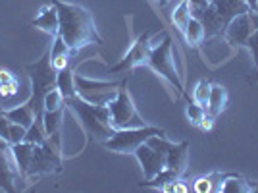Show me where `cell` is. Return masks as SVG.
I'll return each instance as SVG.
<instances>
[{
  "label": "cell",
  "mask_w": 258,
  "mask_h": 193,
  "mask_svg": "<svg viewBox=\"0 0 258 193\" xmlns=\"http://www.w3.org/2000/svg\"><path fill=\"white\" fill-rule=\"evenodd\" d=\"M252 33V25H250V20H248V14H239L235 16L231 22L227 23L226 31H224V37L229 44L233 46H245L248 35Z\"/></svg>",
  "instance_id": "obj_11"
},
{
  "label": "cell",
  "mask_w": 258,
  "mask_h": 193,
  "mask_svg": "<svg viewBox=\"0 0 258 193\" xmlns=\"http://www.w3.org/2000/svg\"><path fill=\"white\" fill-rule=\"evenodd\" d=\"M158 2H160V6H164V4H168L170 0H158Z\"/></svg>",
  "instance_id": "obj_40"
},
{
  "label": "cell",
  "mask_w": 258,
  "mask_h": 193,
  "mask_svg": "<svg viewBox=\"0 0 258 193\" xmlns=\"http://www.w3.org/2000/svg\"><path fill=\"white\" fill-rule=\"evenodd\" d=\"M183 35H185L187 43L191 44V46H199V44L205 41V25H203V22H201L199 18L191 16V20L187 23Z\"/></svg>",
  "instance_id": "obj_21"
},
{
  "label": "cell",
  "mask_w": 258,
  "mask_h": 193,
  "mask_svg": "<svg viewBox=\"0 0 258 193\" xmlns=\"http://www.w3.org/2000/svg\"><path fill=\"white\" fill-rule=\"evenodd\" d=\"M151 49V33H143L139 39L131 44V49L123 54V58L119 60L118 64L108 68V72L110 74H121V72H131L137 66H145L147 60H149Z\"/></svg>",
  "instance_id": "obj_9"
},
{
  "label": "cell",
  "mask_w": 258,
  "mask_h": 193,
  "mask_svg": "<svg viewBox=\"0 0 258 193\" xmlns=\"http://www.w3.org/2000/svg\"><path fill=\"white\" fill-rule=\"evenodd\" d=\"M248 10H258V0H247Z\"/></svg>",
  "instance_id": "obj_38"
},
{
  "label": "cell",
  "mask_w": 258,
  "mask_h": 193,
  "mask_svg": "<svg viewBox=\"0 0 258 193\" xmlns=\"http://www.w3.org/2000/svg\"><path fill=\"white\" fill-rule=\"evenodd\" d=\"M16 77L8 72V70H4V68H0V85H4V83H10V81H14Z\"/></svg>",
  "instance_id": "obj_35"
},
{
  "label": "cell",
  "mask_w": 258,
  "mask_h": 193,
  "mask_svg": "<svg viewBox=\"0 0 258 193\" xmlns=\"http://www.w3.org/2000/svg\"><path fill=\"white\" fill-rule=\"evenodd\" d=\"M66 107V99L64 95L60 93V89L54 85L46 91L44 95V110H58V108Z\"/></svg>",
  "instance_id": "obj_24"
},
{
  "label": "cell",
  "mask_w": 258,
  "mask_h": 193,
  "mask_svg": "<svg viewBox=\"0 0 258 193\" xmlns=\"http://www.w3.org/2000/svg\"><path fill=\"white\" fill-rule=\"evenodd\" d=\"M212 187H214V183H212V174L201 176V178H197L193 183V189L197 193H212Z\"/></svg>",
  "instance_id": "obj_30"
},
{
  "label": "cell",
  "mask_w": 258,
  "mask_h": 193,
  "mask_svg": "<svg viewBox=\"0 0 258 193\" xmlns=\"http://www.w3.org/2000/svg\"><path fill=\"white\" fill-rule=\"evenodd\" d=\"M12 149V147H10ZM0 151V189L2 191H16V187H14V166H12V162L14 161V155H12V159H8V151Z\"/></svg>",
  "instance_id": "obj_15"
},
{
  "label": "cell",
  "mask_w": 258,
  "mask_h": 193,
  "mask_svg": "<svg viewBox=\"0 0 258 193\" xmlns=\"http://www.w3.org/2000/svg\"><path fill=\"white\" fill-rule=\"evenodd\" d=\"M226 105H227V89L224 85H212L210 89V99H208V107H206V112L210 114V116H214L218 118L224 110H226Z\"/></svg>",
  "instance_id": "obj_16"
},
{
  "label": "cell",
  "mask_w": 258,
  "mask_h": 193,
  "mask_svg": "<svg viewBox=\"0 0 258 193\" xmlns=\"http://www.w3.org/2000/svg\"><path fill=\"white\" fill-rule=\"evenodd\" d=\"M25 135H27V128H25V126H22V124L12 122V124H10V133H8V143H10V145L22 143V141L25 139Z\"/></svg>",
  "instance_id": "obj_28"
},
{
  "label": "cell",
  "mask_w": 258,
  "mask_h": 193,
  "mask_svg": "<svg viewBox=\"0 0 258 193\" xmlns=\"http://www.w3.org/2000/svg\"><path fill=\"white\" fill-rule=\"evenodd\" d=\"M33 153H35V145L22 141V143H16L12 145V155H14V161H16V168L20 176H25L29 170V164L33 161Z\"/></svg>",
  "instance_id": "obj_14"
},
{
  "label": "cell",
  "mask_w": 258,
  "mask_h": 193,
  "mask_svg": "<svg viewBox=\"0 0 258 193\" xmlns=\"http://www.w3.org/2000/svg\"><path fill=\"white\" fill-rule=\"evenodd\" d=\"M27 74L31 79V96L27 99V103L35 110V120L43 122L44 95L50 87L56 85V75H58V72L54 70L52 62H50V51H46L35 64L27 66Z\"/></svg>",
  "instance_id": "obj_4"
},
{
  "label": "cell",
  "mask_w": 258,
  "mask_h": 193,
  "mask_svg": "<svg viewBox=\"0 0 258 193\" xmlns=\"http://www.w3.org/2000/svg\"><path fill=\"white\" fill-rule=\"evenodd\" d=\"M189 20H191V4H189V0H181V2L177 4V8L173 10L172 22H173V25L183 33L185 27H187V23H189Z\"/></svg>",
  "instance_id": "obj_22"
},
{
  "label": "cell",
  "mask_w": 258,
  "mask_h": 193,
  "mask_svg": "<svg viewBox=\"0 0 258 193\" xmlns=\"http://www.w3.org/2000/svg\"><path fill=\"white\" fill-rule=\"evenodd\" d=\"M27 143H33V145H43L44 141H46V133H44V128H43V122H33L31 126L27 128V135H25V139Z\"/></svg>",
  "instance_id": "obj_25"
},
{
  "label": "cell",
  "mask_w": 258,
  "mask_h": 193,
  "mask_svg": "<svg viewBox=\"0 0 258 193\" xmlns=\"http://www.w3.org/2000/svg\"><path fill=\"white\" fill-rule=\"evenodd\" d=\"M18 89H20V83H18V79H14L10 83H4V85H0V95L2 96H14L18 93Z\"/></svg>",
  "instance_id": "obj_32"
},
{
  "label": "cell",
  "mask_w": 258,
  "mask_h": 193,
  "mask_svg": "<svg viewBox=\"0 0 258 193\" xmlns=\"http://www.w3.org/2000/svg\"><path fill=\"white\" fill-rule=\"evenodd\" d=\"M208 2H210V0H189L191 8H206V6H208Z\"/></svg>",
  "instance_id": "obj_37"
},
{
  "label": "cell",
  "mask_w": 258,
  "mask_h": 193,
  "mask_svg": "<svg viewBox=\"0 0 258 193\" xmlns=\"http://www.w3.org/2000/svg\"><path fill=\"white\" fill-rule=\"evenodd\" d=\"M205 114H206V108L205 107H201L199 103H189L187 105V118H189V122L193 124V126H197L199 128V124H201V120L205 118Z\"/></svg>",
  "instance_id": "obj_27"
},
{
  "label": "cell",
  "mask_w": 258,
  "mask_h": 193,
  "mask_svg": "<svg viewBox=\"0 0 258 193\" xmlns=\"http://www.w3.org/2000/svg\"><path fill=\"white\" fill-rule=\"evenodd\" d=\"M256 81H258V72H256L254 77H250V79H248V83H256Z\"/></svg>",
  "instance_id": "obj_39"
},
{
  "label": "cell",
  "mask_w": 258,
  "mask_h": 193,
  "mask_svg": "<svg viewBox=\"0 0 258 193\" xmlns=\"http://www.w3.org/2000/svg\"><path fill=\"white\" fill-rule=\"evenodd\" d=\"M56 87L60 89V93L64 95V99H70V96L77 95L74 66H68V68L58 72V75H56Z\"/></svg>",
  "instance_id": "obj_17"
},
{
  "label": "cell",
  "mask_w": 258,
  "mask_h": 193,
  "mask_svg": "<svg viewBox=\"0 0 258 193\" xmlns=\"http://www.w3.org/2000/svg\"><path fill=\"white\" fill-rule=\"evenodd\" d=\"M245 12H248L247 0H210L206 8H191V16L203 22L206 39L224 35L227 23Z\"/></svg>",
  "instance_id": "obj_3"
},
{
  "label": "cell",
  "mask_w": 258,
  "mask_h": 193,
  "mask_svg": "<svg viewBox=\"0 0 258 193\" xmlns=\"http://www.w3.org/2000/svg\"><path fill=\"white\" fill-rule=\"evenodd\" d=\"M210 89H212V83L210 81H206V79H201L197 87H195L193 91V101L195 103H199L201 107H208V99H210Z\"/></svg>",
  "instance_id": "obj_26"
},
{
  "label": "cell",
  "mask_w": 258,
  "mask_h": 193,
  "mask_svg": "<svg viewBox=\"0 0 258 193\" xmlns=\"http://www.w3.org/2000/svg\"><path fill=\"white\" fill-rule=\"evenodd\" d=\"M52 4L58 10V20H60V31L62 39L70 46L72 53H77L85 44H102L104 39L100 37L93 14L72 2H62V0H52Z\"/></svg>",
  "instance_id": "obj_1"
},
{
  "label": "cell",
  "mask_w": 258,
  "mask_h": 193,
  "mask_svg": "<svg viewBox=\"0 0 258 193\" xmlns=\"http://www.w3.org/2000/svg\"><path fill=\"white\" fill-rule=\"evenodd\" d=\"M222 191L224 193H250L252 191V183L247 182L243 176L239 174H229L224 178L222 183Z\"/></svg>",
  "instance_id": "obj_20"
},
{
  "label": "cell",
  "mask_w": 258,
  "mask_h": 193,
  "mask_svg": "<svg viewBox=\"0 0 258 193\" xmlns=\"http://www.w3.org/2000/svg\"><path fill=\"white\" fill-rule=\"evenodd\" d=\"M64 108H58V110H44L43 114V128L46 137L48 135H54V133H60V128H62V122H64Z\"/></svg>",
  "instance_id": "obj_19"
},
{
  "label": "cell",
  "mask_w": 258,
  "mask_h": 193,
  "mask_svg": "<svg viewBox=\"0 0 258 193\" xmlns=\"http://www.w3.org/2000/svg\"><path fill=\"white\" fill-rule=\"evenodd\" d=\"M187 161H189V141H181L177 145L172 143L166 153V168H170L179 178H183L187 172Z\"/></svg>",
  "instance_id": "obj_12"
},
{
  "label": "cell",
  "mask_w": 258,
  "mask_h": 193,
  "mask_svg": "<svg viewBox=\"0 0 258 193\" xmlns=\"http://www.w3.org/2000/svg\"><path fill=\"white\" fill-rule=\"evenodd\" d=\"M147 66L152 68L158 75H162V77H164V79H166V81H168L179 95L185 93L181 75L177 74L175 62H173V41L170 35H168L160 44L152 46L151 53H149Z\"/></svg>",
  "instance_id": "obj_5"
},
{
  "label": "cell",
  "mask_w": 258,
  "mask_h": 193,
  "mask_svg": "<svg viewBox=\"0 0 258 193\" xmlns=\"http://www.w3.org/2000/svg\"><path fill=\"white\" fill-rule=\"evenodd\" d=\"M108 110H110V124L114 129H129V128H143L147 126L145 120L139 116L137 107L133 103V99L129 95L125 85L118 89L116 96L108 103Z\"/></svg>",
  "instance_id": "obj_6"
},
{
  "label": "cell",
  "mask_w": 258,
  "mask_h": 193,
  "mask_svg": "<svg viewBox=\"0 0 258 193\" xmlns=\"http://www.w3.org/2000/svg\"><path fill=\"white\" fill-rule=\"evenodd\" d=\"M31 25L37 27V29H43L44 33H48V35H52V37H56L58 31H60V20H58V10H56V6H54V4L44 6L43 10L39 12V16L31 22Z\"/></svg>",
  "instance_id": "obj_13"
},
{
  "label": "cell",
  "mask_w": 258,
  "mask_h": 193,
  "mask_svg": "<svg viewBox=\"0 0 258 193\" xmlns=\"http://www.w3.org/2000/svg\"><path fill=\"white\" fill-rule=\"evenodd\" d=\"M4 114H6V118L12 120V122H16V124H22L25 128H29L33 122H35V110L33 107L25 101L23 105L16 108H10V110H4Z\"/></svg>",
  "instance_id": "obj_18"
},
{
  "label": "cell",
  "mask_w": 258,
  "mask_h": 193,
  "mask_svg": "<svg viewBox=\"0 0 258 193\" xmlns=\"http://www.w3.org/2000/svg\"><path fill=\"white\" fill-rule=\"evenodd\" d=\"M62 170V153L54 149L50 141L46 139L43 145H35V153H33V161L29 164V170L25 176L31 178H39L43 174H52V172Z\"/></svg>",
  "instance_id": "obj_8"
},
{
  "label": "cell",
  "mask_w": 258,
  "mask_h": 193,
  "mask_svg": "<svg viewBox=\"0 0 258 193\" xmlns=\"http://www.w3.org/2000/svg\"><path fill=\"white\" fill-rule=\"evenodd\" d=\"M179 176L175 174L173 170H170V168H164L162 172H158L154 178H151V180H145V182H141L139 185L141 187H154V189H162L166 183L173 182V180H177Z\"/></svg>",
  "instance_id": "obj_23"
},
{
  "label": "cell",
  "mask_w": 258,
  "mask_h": 193,
  "mask_svg": "<svg viewBox=\"0 0 258 193\" xmlns=\"http://www.w3.org/2000/svg\"><path fill=\"white\" fill-rule=\"evenodd\" d=\"M248 20H250V25H252V31L258 29V10H248Z\"/></svg>",
  "instance_id": "obj_36"
},
{
  "label": "cell",
  "mask_w": 258,
  "mask_h": 193,
  "mask_svg": "<svg viewBox=\"0 0 258 193\" xmlns=\"http://www.w3.org/2000/svg\"><path fill=\"white\" fill-rule=\"evenodd\" d=\"M62 54H76L70 51V46L66 44V41L62 39V35H56L54 37V43L50 46V58H56V56H62Z\"/></svg>",
  "instance_id": "obj_29"
},
{
  "label": "cell",
  "mask_w": 258,
  "mask_h": 193,
  "mask_svg": "<svg viewBox=\"0 0 258 193\" xmlns=\"http://www.w3.org/2000/svg\"><path fill=\"white\" fill-rule=\"evenodd\" d=\"M133 155L137 157L141 168L145 172V180H151L158 172L166 168V153L158 149H152L151 145H147V143L139 145Z\"/></svg>",
  "instance_id": "obj_10"
},
{
  "label": "cell",
  "mask_w": 258,
  "mask_h": 193,
  "mask_svg": "<svg viewBox=\"0 0 258 193\" xmlns=\"http://www.w3.org/2000/svg\"><path fill=\"white\" fill-rule=\"evenodd\" d=\"M214 116H210V114H208V112H206L205 114V118L201 120V124H199V128L203 129V131H210V129H212V126H214Z\"/></svg>",
  "instance_id": "obj_34"
},
{
  "label": "cell",
  "mask_w": 258,
  "mask_h": 193,
  "mask_svg": "<svg viewBox=\"0 0 258 193\" xmlns=\"http://www.w3.org/2000/svg\"><path fill=\"white\" fill-rule=\"evenodd\" d=\"M151 135H166V131L162 128L154 126H143V128H129V129H116L112 137L102 141V145L112 153H121L129 155L135 153V149L143 145Z\"/></svg>",
  "instance_id": "obj_7"
},
{
  "label": "cell",
  "mask_w": 258,
  "mask_h": 193,
  "mask_svg": "<svg viewBox=\"0 0 258 193\" xmlns=\"http://www.w3.org/2000/svg\"><path fill=\"white\" fill-rule=\"evenodd\" d=\"M245 46L250 51V54H252V60H254V66L258 68V29H254V31L248 35Z\"/></svg>",
  "instance_id": "obj_31"
},
{
  "label": "cell",
  "mask_w": 258,
  "mask_h": 193,
  "mask_svg": "<svg viewBox=\"0 0 258 193\" xmlns=\"http://www.w3.org/2000/svg\"><path fill=\"white\" fill-rule=\"evenodd\" d=\"M224 174H220V172H212V183H214V187H212V193H220L222 191V183H224Z\"/></svg>",
  "instance_id": "obj_33"
},
{
  "label": "cell",
  "mask_w": 258,
  "mask_h": 193,
  "mask_svg": "<svg viewBox=\"0 0 258 193\" xmlns=\"http://www.w3.org/2000/svg\"><path fill=\"white\" fill-rule=\"evenodd\" d=\"M66 108H70L76 114L81 128L85 129V133L93 141L102 143V141H106L108 137L114 135L116 129L110 124L108 105H95V103L85 101L83 96L76 95L66 99Z\"/></svg>",
  "instance_id": "obj_2"
}]
</instances>
